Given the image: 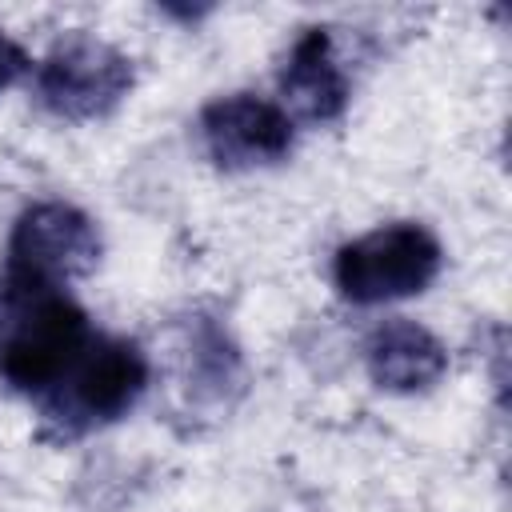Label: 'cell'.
I'll return each mask as SVG.
<instances>
[{
  "label": "cell",
  "instance_id": "obj_1",
  "mask_svg": "<svg viewBox=\"0 0 512 512\" xmlns=\"http://www.w3.org/2000/svg\"><path fill=\"white\" fill-rule=\"evenodd\" d=\"M88 344V316L60 288L0 280V376L16 392L44 400Z\"/></svg>",
  "mask_w": 512,
  "mask_h": 512
},
{
  "label": "cell",
  "instance_id": "obj_2",
  "mask_svg": "<svg viewBox=\"0 0 512 512\" xmlns=\"http://www.w3.org/2000/svg\"><path fill=\"white\" fill-rule=\"evenodd\" d=\"M148 384V360L132 340L92 336L72 372L44 396V416L60 436H76L120 420Z\"/></svg>",
  "mask_w": 512,
  "mask_h": 512
},
{
  "label": "cell",
  "instance_id": "obj_3",
  "mask_svg": "<svg viewBox=\"0 0 512 512\" xmlns=\"http://www.w3.org/2000/svg\"><path fill=\"white\" fill-rule=\"evenodd\" d=\"M440 240L424 224H384L336 252V288L352 304H384L424 292L440 272Z\"/></svg>",
  "mask_w": 512,
  "mask_h": 512
},
{
  "label": "cell",
  "instance_id": "obj_4",
  "mask_svg": "<svg viewBox=\"0 0 512 512\" xmlns=\"http://www.w3.org/2000/svg\"><path fill=\"white\" fill-rule=\"evenodd\" d=\"M100 260V232L96 224L64 200H40L20 212L4 252V276L12 284H44L64 288L68 280L84 276Z\"/></svg>",
  "mask_w": 512,
  "mask_h": 512
},
{
  "label": "cell",
  "instance_id": "obj_5",
  "mask_svg": "<svg viewBox=\"0 0 512 512\" xmlns=\"http://www.w3.org/2000/svg\"><path fill=\"white\" fill-rule=\"evenodd\" d=\"M132 88V60L88 32L64 36L36 68V96L60 120H100Z\"/></svg>",
  "mask_w": 512,
  "mask_h": 512
},
{
  "label": "cell",
  "instance_id": "obj_6",
  "mask_svg": "<svg viewBox=\"0 0 512 512\" xmlns=\"http://www.w3.org/2000/svg\"><path fill=\"white\" fill-rule=\"evenodd\" d=\"M200 140L208 160L228 172L264 168L292 152V116L252 92L216 96L200 108Z\"/></svg>",
  "mask_w": 512,
  "mask_h": 512
},
{
  "label": "cell",
  "instance_id": "obj_7",
  "mask_svg": "<svg viewBox=\"0 0 512 512\" xmlns=\"http://www.w3.org/2000/svg\"><path fill=\"white\" fill-rule=\"evenodd\" d=\"M364 360L376 388L388 392H424L448 368L444 344L416 320H384L380 328H372Z\"/></svg>",
  "mask_w": 512,
  "mask_h": 512
},
{
  "label": "cell",
  "instance_id": "obj_8",
  "mask_svg": "<svg viewBox=\"0 0 512 512\" xmlns=\"http://www.w3.org/2000/svg\"><path fill=\"white\" fill-rule=\"evenodd\" d=\"M280 92L284 100L304 116V120H336L348 104V76L332 52L328 28H308L280 72Z\"/></svg>",
  "mask_w": 512,
  "mask_h": 512
},
{
  "label": "cell",
  "instance_id": "obj_9",
  "mask_svg": "<svg viewBox=\"0 0 512 512\" xmlns=\"http://www.w3.org/2000/svg\"><path fill=\"white\" fill-rule=\"evenodd\" d=\"M24 72H28V52H24L12 36H4V32H0V92H4V88H12Z\"/></svg>",
  "mask_w": 512,
  "mask_h": 512
}]
</instances>
